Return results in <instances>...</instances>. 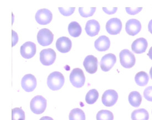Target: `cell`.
I'll return each mask as SVG.
<instances>
[{
	"label": "cell",
	"instance_id": "obj_30",
	"mask_svg": "<svg viewBox=\"0 0 152 120\" xmlns=\"http://www.w3.org/2000/svg\"><path fill=\"white\" fill-rule=\"evenodd\" d=\"M142 9V7H136V8H126V11L127 13L130 15H135L139 12H140Z\"/></svg>",
	"mask_w": 152,
	"mask_h": 120
},
{
	"label": "cell",
	"instance_id": "obj_12",
	"mask_svg": "<svg viewBox=\"0 0 152 120\" xmlns=\"http://www.w3.org/2000/svg\"><path fill=\"white\" fill-rule=\"evenodd\" d=\"M116 62V57L114 54L108 53L103 56L100 62V67L104 72H108Z\"/></svg>",
	"mask_w": 152,
	"mask_h": 120
},
{
	"label": "cell",
	"instance_id": "obj_18",
	"mask_svg": "<svg viewBox=\"0 0 152 120\" xmlns=\"http://www.w3.org/2000/svg\"><path fill=\"white\" fill-rule=\"evenodd\" d=\"M95 48L100 52L108 50L110 46V40L107 36H101L95 41Z\"/></svg>",
	"mask_w": 152,
	"mask_h": 120
},
{
	"label": "cell",
	"instance_id": "obj_37",
	"mask_svg": "<svg viewBox=\"0 0 152 120\" xmlns=\"http://www.w3.org/2000/svg\"></svg>",
	"mask_w": 152,
	"mask_h": 120
},
{
	"label": "cell",
	"instance_id": "obj_16",
	"mask_svg": "<svg viewBox=\"0 0 152 120\" xmlns=\"http://www.w3.org/2000/svg\"><path fill=\"white\" fill-rule=\"evenodd\" d=\"M148 47V41L143 38H138L133 42L131 46L132 51L137 54L145 52Z\"/></svg>",
	"mask_w": 152,
	"mask_h": 120
},
{
	"label": "cell",
	"instance_id": "obj_6",
	"mask_svg": "<svg viewBox=\"0 0 152 120\" xmlns=\"http://www.w3.org/2000/svg\"><path fill=\"white\" fill-rule=\"evenodd\" d=\"M40 61L44 66H50L56 59V53L52 48H47L40 52Z\"/></svg>",
	"mask_w": 152,
	"mask_h": 120
},
{
	"label": "cell",
	"instance_id": "obj_34",
	"mask_svg": "<svg viewBox=\"0 0 152 120\" xmlns=\"http://www.w3.org/2000/svg\"><path fill=\"white\" fill-rule=\"evenodd\" d=\"M39 120H54L52 117H49V116H44L42 117Z\"/></svg>",
	"mask_w": 152,
	"mask_h": 120
},
{
	"label": "cell",
	"instance_id": "obj_2",
	"mask_svg": "<svg viewBox=\"0 0 152 120\" xmlns=\"http://www.w3.org/2000/svg\"><path fill=\"white\" fill-rule=\"evenodd\" d=\"M47 108V100L43 96L37 95L32 99L30 103V108L35 114H41Z\"/></svg>",
	"mask_w": 152,
	"mask_h": 120
},
{
	"label": "cell",
	"instance_id": "obj_32",
	"mask_svg": "<svg viewBox=\"0 0 152 120\" xmlns=\"http://www.w3.org/2000/svg\"><path fill=\"white\" fill-rule=\"evenodd\" d=\"M103 11H104L106 13L108 14H113L114 13H116L117 10V8L115 7V8H111L110 9L109 8H106V7H103L102 8Z\"/></svg>",
	"mask_w": 152,
	"mask_h": 120
},
{
	"label": "cell",
	"instance_id": "obj_4",
	"mask_svg": "<svg viewBox=\"0 0 152 120\" xmlns=\"http://www.w3.org/2000/svg\"><path fill=\"white\" fill-rule=\"evenodd\" d=\"M119 56L121 64L124 68H132L136 64L135 56L127 49L122 50Z\"/></svg>",
	"mask_w": 152,
	"mask_h": 120
},
{
	"label": "cell",
	"instance_id": "obj_8",
	"mask_svg": "<svg viewBox=\"0 0 152 120\" xmlns=\"http://www.w3.org/2000/svg\"><path fill=\"white\" fill-rule=\"evenodd\" d=\"M36 77L31 74H26L21 80V85L23 89L27 92H33L37 87Z\"/></svg>",
	"mask_w": 152,
	"mask_h": 120
},
{
	"label": "cell",
	"instance_id": "obj_22",
	"mask_svg": "<svg viewBox=\"0 0 152 120\" xmlns=\"http://www.w3.org/2000/svg\"><path fill=\"white\" fill-rule=\"evenodd\" d=\"M149 78L146 72L141 71L137 73L135 76V82L140 87H144L148 84Z\"/></svg>",
	"mask_w": 152,
	"mask_h": 120
},
{
	"label": "cell",
	"instance_id": "obj_1",
	"mask_svg": "<svg viewBox=\"0 0 152 120\" xmlns=\"http://www.w3.org/2000/svg\"><path fill=\"white\" fill-rule=\"evenodd\" d=\"M65 82V78L62 73L60 72H52L47 78V85L52 90H58L63 87Z\"/></svg>",
	"mask_w": 152,
	"mask_h": 120
},
{
	"label": "cell",
	"instance_id": "obj_3",
	"mask_svg": "<svg viewBox=\"0 0 152 120\" xmlns=\"http://www.w3.org/2000/svg\"><path fill=\"white\" fill-rule=\"evenodd\" d=\"M69 79L71 83L75 88H81L85 82L84 72L80 68H76L72 69L70 74Z\"/></svg>",
	"mask_w": 152,
	"mask_h": 120
},
{
	"label": "cell",
	"instance_id": "obj_17",
	"mask_svg": "<svg viewBox=\"0 0 152 120\" xmlns=\"http://www.w3.org/2000/svg\"><path fill=\"white\" fill-rule=\"evenodd\" d=\"M85 29L88 36L93 37L99 34L100 30V25L97 20H91L87 22Z\"/></svg>",
	"mask_w": 152,
	"mask_h": 120
},
{
	"label": "cell",
	"instance_id": "obj_7",
	"mask_svg": "<svg viewBox=\"0 0 152 120\" xmlns=\"http://www.w3.org/2000/svg\"><path fill=\"white\" fill-rule=\"evenodd\" d=\"M35 18L38 24L47 25L49 24L52 20V13L48 9H41L37 12Z\"/></svg>",
	"mask_w": 152,
	"mask_h": 120
},
{
	"label": "cell",
	"instance_id": "obj_28",
	"mask_svg": "<svg viewBox=\"0 0 152 120\" xmlns=\"http://www.w3.org/2000/svg\"><path fill=\"white\" fill-rule=\"evenodd\" d=\"M58 9L60 13L64 16H70L74 13L75 8V7H69V8L59 7Z\"/></svg>",
	"mask_w": 152,
	"mask_h": 120
},
{
	"label": "cell",
	"instance_id": "obj_27",
	"mask_svg": "<svg viewBox=\"0 0 152 120\" xmlns=\"http://www.w3.org/2000/svg\"><path fill=\"white\" fill-rule=\"evenodd\" d=\"M95 7H90V8H84L80 7L79 8V12L80 16L84 18H87L91 17L94 15V13L96 11Z\"/></svg>",
	"mask_w": 152,
	"mask_h": 120
},
{
	"label": "cell",
	"instance_id": "obj_15",
	"mask_svg": "<svg viewBox=\"0 0 152 120\" xmlns=\"http://www.w3.org/2000/svg\"><path fill=\"white\" fill-rule=\"evenodd\" d=\"M72 47L71 40L67 37L62 36L59 38L56 42V49L61 53L68 52Z\"/></svg>",
	"mask_w": 152,
	"mask_h": 120
},
{
	"label": "cell",
	"instance_id": "obj_25",
	"mask_svg": "<svg viewBox=\"0 0 152 120\" xmlns=\"http://www.w3.org/2000/svg\"><path fill=\"white\" fill-rule=\"evenodd\" d=\"M97 120H113V115L112 112L107 110H102L96 115Z\"/></svg>",
	"mask_w": 152,
	"mask_h": 120
},
{
	"label": "cell",
	"instance_id": "obj_24",
	"mask_svg": "<svg viewBox=\"0 0 152 120\" xmlns=\"http://www.w3.org/2000/svg\"><path fill=\"white\" fill-rule=\"evenodd\" d=\"M99 96V94L95 89H93L88 91L85 97V101L87 104L91 105L96 103Z\"/></svg>",
	"mask_w": 152,
	"mask_h": 120
},
{
	"label": "cell",
	"instance_id": "obj_31",
	"mask_svg": "<svg viewBox=\"0 0 152 120\" xmlns=\"http://www.w3.org/2000/svg\"><path fill=\"white\" fill-rule=\"evenodd\" d=\"M12 47L15 46L18 41V36L16 32L12 30Z\"/></svg>",
	"mask_w": 152,
	"mask_h": 120
},
{
	"label": "cell",
	"instance_id": "obj_14",
	"mask_svg": "<svg viewBox=\"0 0 152 120\" xmlns=\"http://www.w3.org/2000/svg\"><path fill=\"white\" fill-rule=\"evenodd\" d=\"M83 65L86 72L90 74H94L97 70L98 60L96 57L93 55H88L85 57Z\"/></svg>",
	"mask_w": 152,
	"mask_h": 120
},
{
	"label": "cell",
	"instance_id": "obj_5",
	"mask_svg": "<svg viewBox=\"0 0 152 120\" xmlns=\"http://www.w3.org/2000/svg\"><path fill=\"white\" fill-rule=\"evenodd\" d=\"M37 41L40 45L47 46L52 43L54 35L52 32L47 28L40 29L37 34Z\"/></svg>",
	"mask_w": 152,
	"mask_h": 120
},
{
	"label": "cell",
	"instance_id": "obj_19",
	"mask_svg": "<svg viewBox=\"0 0 152 120\" xmlns=\"http://www.w3.org/2000/svg\"><path fill=\"white\" fill-rule=\"evenodd\" d=\"M142 96L140 93L137 91H133L129 94L128 101L133 107L138 108L142 103Z\"/></svg>",
	"mask_w": 152,
	"mask_h": 120
},
{
	"label": "cell",
	"instance_id": "obj_21",
	"mask_svg": "<svg viewBox=\"0 0 152 120\" xmlns=\"http://www.w3.org/2000/svg\"><path fill=\"white\" fill-rule=\"evenodd\" d=\"M68 32L71 36L74 38H77L81 35L82 29L80 24L77 22H72L69 24Z\"/></svg>",
	"mask_w": 152,
	"mask_h": 120
},
{
	"label": "cell",
	"instance_id": "obj_23",
	"mask_svg": "<svg viewBox=\"0 0 152 120\" xmlns=\"http://www.w3.org/2000/svg\"><path fill=\"white\" fill-rule=\"evenodd\" d=\"M69 120H85L86 116L84 111L79 108L72 109L69 113Z\"/></svg>",
	"mask_w": 152,
	"mask_h": 120
},
{
	"label": "cell",
	"instance_id": "obj_9",
	"mask_svg": "<svg viewBox=\"0 0 152 120\" xmlns=\"http://www.w3.org/2000/svg\"><path fill=\"white\" fill-rule=\"evenodd\" d=\"M21 56L26 59H30L36 53V45L31 41H27L23 44L20 48Z\"/></svg>",
	"mask_w": 152,
	"mask_h": 120
},
{
	"label": "cell",
	"instance_id": "obj_11",
	"mask_svg": "<svg viewBox=\"0 0 152 120\" xmlns=\"http://www.w3.org/2000/svg\"><path fill=\"white\" fill-rule=\"evenodd\" d=\"M118 94L115 90L110 89L104 92L102 96V102L105 106L111 107L117 103Z\"/></svg>",
	"mask_w": 152,
	"mask_h": 120
},
{
	"label": "cell",
	"instance_id": "obj_35",
	"mask_svg": "<svg viewBox=\"0 0 152 120\" xmlns=\"http://www.w3.org/2000/svg\"><path fill=\"white\" fill-rule=\"evenodd\" d=\"M148 56H149V59L152 60V47H151L148 52Z\"/></svg>",
	"mask_w": 152,
	"mask_h": 120
},
{
	"label": "cell",
	"instance_id": "obj_29",
	"mask_svg": "<svg viewBox=\"0 0 152 120\" xmlns=\"http://www.w3.org/2000/svg\"><path fill=\"white\" fill-rule=\"evenodd\" d=\"M143 94L144 98L146 100L152 102V86H150L145 88Z\"/></svg>",
	"mask_w": 152,
	"mask_h": 120
},
{
	"label": "cell",
	"instance_id": "obj_20",
	"mask_svg": "<svg viewBox=\"0 0 152 120\" xmlns=\"http://www.w3.org/2000/svg\"><path fill=\"white\" fill-rule=\"evenodd\" d=\"M131 119L132 120H148L149 113L144 108L137 109L132 112Z\"/></svg>",
	"mask_w": 152,
	"mask_h": 120
},
{
	"label": "cell",
	"instance_id": "obj_13",
	"mask_svg": "<svg viewBox=\"0 0 152 120\" xmlns=\"http://www.w3.org/2000/svg\"><path fill=\"white\" fill-rule=\"evenodd\" d=\"M142 28L140 22L136 19L128 20L126 24V32L131 36H135L140 32Z\"/></svg>",
	"mask_w": 152,
	"mask_h": 120
},
{
	"label": "cell",
	"instance_id": "obj_10",
	"mask_svg": "<svg viewBox=\"0 0 152 120\" xmlns=\"http://www.w3.org/2000/svg\"><path fill=\"white\" fill-rule=\"evenodd\" d=\"M122 28V24L120 19L113 18L107 22L106 29L110 35H117L121 32Z\"/></svg>",
	"mask_w": 152,
	"mask_h": 120
},
{
	"label": "cell",
	"instance_id": "obj_36",
	"mask_svg": "<svg viewBox=\"0 0 152 120\" xmlns=\"http://www.w3.org/2000/svg\"><path fill=\"white\" fill-rule=\"evenodd\" d=\"M149 74H150V77L151 78V79L152 80V67L150 69V71H149Z\"/></svg>",
	"mask_w": 152,
	"mask_h": 120
},
{
	"label": "cell",
	"instance_id": "obj_33",
	"mask_svg": "<svg viewBox=\"0 0 152 120\" xmlns=\"http://www.w3.org/2000/svg\"><path fill=\"white\" fill-rule=\"evenodd\" d=\"M148 30L152 34V20H150L148 24Z\"/></svg>",
	"mask_w": 152,
	"mask_h": 120
},
{
	"label": "cell",
	"instance_id": "obj_26",
	"mask_svg": "<svg viewBox=\"0 0 152 120\" xmlns=\"http://www.w3.org/2000/svg\"><path fill=\"white\" fill-rule=\"evenodd\" d=\"M12 120H25V113L21 108L12 109Z\"/></svg>",
	"mask_w": 152,
	"mask_h": 120
}]
</instances>
